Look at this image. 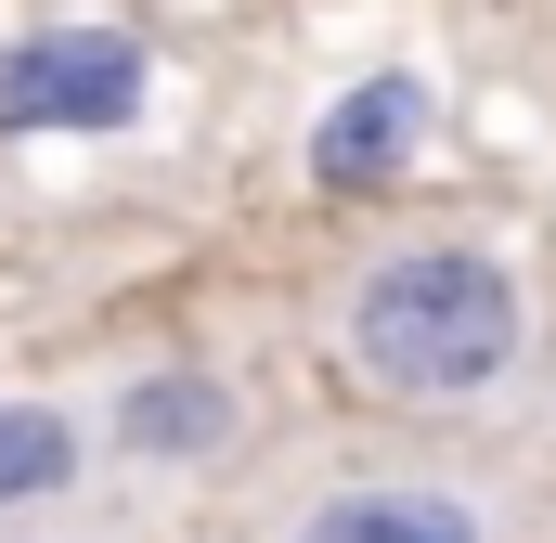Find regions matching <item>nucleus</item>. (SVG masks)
<instances>
[{
  "label": "nucleus",
  "instance_id": "nucleus-1",
  "mask_svg": "<svg viewBox=\"0 0 556 543\" xmlns=\"http://www.w3.org/2000/svg\"><path fill=\"white\" fill-rule=\"evenodd\" d=\"M324 350L376 414L466 427L518 402L544 363V298L531 272L479 233H376L363 260L324 285Z\"/></svg>",
  "mask_w": 556,
  "mask_h": 543
},
{
  "label": "nucleus",
  "instance_id": "nucleus-2",
  "mask_svg": "<svg viewBox=\"0 0 556 543\" xmlns=\"http://www.w3.org/2000/svg\"><path fill=\"white\" fill-rule=\"evenodd\" d=\"M260 543H544V505L531 479L453 440H402V453H324Z\"/></svg>",
  "mask_w": 556,
  "mask_h": 543
},
{
  "label": "nucleus",
  "instance_id": "nucleus-3",
  "mask_svg": "<svg viewBox=\"0 0 556 543\" xmlns=\"http://www.w3.org/2000/svg\"><path fill=\"white\" fill-rule=\"evenodd\" d=\"M155 117V39L117 13H65L0 39V142H130Z\"/></svg>",
  "mask_w": 556,
  "mask_h": 543
},
{
  "label": "nucleus",
  "instance_id": "nucleus-4",
  "mask_svg": "<svg viewBox=\"0 0 556 543\" xmlns=\"http://www.w3.org/2000/svg\"><path fill=\"white\" fill-rule=\"evenodd\" d=\"M91 427H104V466L117 479H155V492L220 479L260 440V414H247V389L220 363H130V376L91 389Z\"/></svg>",
  "mask_w": 556,
  "mask_h": 543
},
{
  "label": "nucleus",
  "instance_id": "nucleus-5",
  "mask_svg": "<svg viewBox=\"0 0 556 543\" xmlns=\"http://www.w3.org/2000/svg\"><path fill=\"white\" fill-rule=\"evenodd\" d=\"M104 427L65 389H0V543H78L104 518Z\"/></svg>",
  "mask_w": 556,
  "mask_h": 543
},
{
  "label": "nucleus",
  "instance_id": "nucleus-6",
  "mask_svg": "<svg viewBox=\"0 0 556 543\" xmlns=\"http://www.w3.org/2000/svg\"><path fill=\"white\" fill-rule=\"evenodd\" d=\"M427 142H440V91H427V65H363L337 104H311L298 168H311V194L376 207V194H402V181L427 168Z\"/></svg>",
  "mask_w": 556,
  "mask_h": 543
}]
</instances>
